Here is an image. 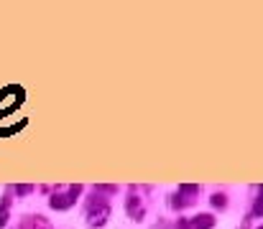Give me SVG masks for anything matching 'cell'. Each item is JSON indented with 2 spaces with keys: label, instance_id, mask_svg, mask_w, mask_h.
<instances>
[{
  "label": "cell",
  "instance_id": "obj_1",
  "mask_svg": "<svg viewBox=\"0 0 263 229\" xmlns=\"http://www.w3.org/2000/svg\"><path fill=\"white\" fill-rule=\"evenodd\" d=\"M85 214H87V227L89 229H102L107 224L110 214H112L110 201H107L105 196H100V194L92 191V196H87V201H85Z\"/></svg>",
  "mask_w": 263,
  "mask_h": 229
},
{
  "label": "cell",
  "instance_id": "obj_2",
  "mask_svg": "<svg viewBox=\"0 0 263 229\" xmlns=\"http://www.w3.org/2000/svg\"><path fill=\"white\" fill-rule=\"evenodd\" d=\"M82 191H85V186H80V183H74V186H62V183H57V186H51L49 206H51L54 212H67V209H72V206L77 204V199L82 196Z\"/></svg>",
  "mask_w": 263,
  "mask_h": 229
},
{
  "label": "cell",
  "instance_id": "obj_3",
  "mask_svg": "<svg viewBox=\"0 0 263 229\" xmlns=\"http://www.w3.org/2000/svg\"><path fill=\"white\" fill-rule=\"evenodd\" d=\"M125 214H128V219H133V222H143V217H146V204H143V196L141 194H136V191H130L128 196H125Z\"/></svg>",
  "mask_w": 263,
  "mask_h": 229
},
{
  "label": "cell",
  "instance_id": "obj_4",
  "mask_svg": "<svg viewBox=\"0 0 263 229\" xmlns=\"http://www.w3.org/2000/svg\"><path fill=\"white\" fill-rule=\"evenodd\" d=\"M189 224H192V229H215L217 219H215L212 212H199V214H194L189 219Z\"/></svg>",
  "mask_w": 263,
  "mask_h": 229
},
{
  "label": "cell",
  "instance_id": "obj_5",
  "mask_svg": "<svg viewBox=\"0 0 263 229\" xmlns=\"http://www.w3.org/2000/svg\"><path fill=\"white\" fill-rule=\"evenodd\" d=\"M176 194L192 206L194 204V199L199 196V183H179V189H176Z\"/></svg>",
  "mask_w": 263,
  "mask_h": 229
},
{
  "label": "cell",
  "instance_id": "obj_6",
  "mask_svg": "<svg viewBox=\"0 0 263 229\" xmlns=\"http://www.w3.org/2000/svg\"><path fill=\"white\" fill-rule=\"evenodd\" d=\"M10 206H13V196L8 191L3 196V201H0V227H8V222H10Z\"/></svg>",
  "mask_w": 263,
  "mask_h": 229
},
{
  "label": "cell",
  "instance_id": "obj_7",
  "mask_svg": "<svg viewBox=\"0 0 263 229\" xmlns=\"http://www.w3.org/2000/svg\"><path fill=\"white\" fill-rule=\"evenodd\" d=\"M228 194L225 191H212V196H210V206L215 209V212H225L228 209Z\"/></svg>",
  "mask_w": 263,
  "mask_h": 229
},
{
  "label": "cell",
  "instance_id": "obj_8",
  "mask_svg": "<svg viewBox=\"0 0 263 229\" xmlns=\"http://www.w3.org/2000/svg\"><path fill=\"white\" fill-rule=\"evenodd\" d=\"M166 204H169V209H172V212H179V214H181V212H184V209L189 206V204H186V201H184V199H181V196L176 194V191H174V194H169Z\"/></svg>",
  "mask_w": 263,
  "mask_h": 229
},
{
  "label": "cell",
  "instance_id": "obj_9",
  "mask_svg": "<svg viewBox=\"0 0 263 229\" xmlns=\"http://www.w3.org/2000/svg\"><path fill=\"white\" fill-rule=\"evenodd\" d=\"M8 191L15 194V196H28V194L36 191V186L33 183H15V186H8Z\"/></svg>",
  "mask_w": 263,
  "mask_h": 229
},
{
  "label": "cell",
  "instance_id": "obj_10",
  "mask_svg": "<svg viewBox=\"0 0 263 229\" xmlns=\"http://www.w3.org/2000/svg\"><path fill=\"white\" fill-rule=\"evenodd\" d=\"M92 191L100 194V196H115V194H118V186H115V183H95Z\"/></svg>",
  "mask_w": 263,
  "mask_h": 229
},
{
  "label": "cell",
  "instance_id": "obj_11",
  "mask_svg": "<svg viewBox=\"0 0 263 229\" xmlns=\"http://www.w3.org/2000/svg\"><path fill=\"white\" fill-rule=\"evenodd\" d=\"M248 217H251V219H253V217H263V186L258 189V196L253 199V209H251Z\"/></svg>",
  "mask_w": 263,
  "mask_h": 229
},
{
  "label": "cell",
  "instance_id": "obj_12",
  "mask_svg": "<svg viewBox=\"0 0 263 229\" xmlns=\"http://www.w3.org/2000/svg\"><path fill=\"white\" fill-rule=\"evenodd\" d=\"M174 229H192V224H189V217H181V214H179V219L174 222Z\"/></svg>",
  "mask_w": 263,
  "mask_h": 229
},
{
  "label": "cell",
  "instance_id": "obj_13",
  "mask_svg": "<svg viewBox=\"0 0 263 229\" xmlns=\"http://www.w3.org/2000/svg\"><path fill=\"white\" fill-rule=\"evenodd\" d=\"M256 229H263V224H261V227H256Z\"/></svg>",
  "mask_w": 263,
  "mask_h": 229
},
{
  "label": "cell",
  "instance_id": "obj_14",
  "mask_svg": "<svg viewBox=\"0 0 263 229\" xmlns=\"http://www.w3.org/2000/svg\"><path fill=\"white\" fill-rule=\"evenodd\" d=\"M18 229H26V227H18Z\"/></svg>",
  "mask_w": 263,
  "mask_h": 229
}]
</instances>
